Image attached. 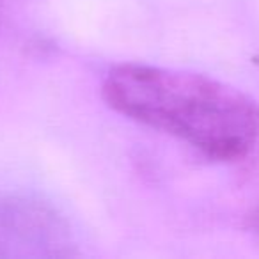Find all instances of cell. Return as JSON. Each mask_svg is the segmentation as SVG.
<instances>
[{"instance_id":"6da1fadb","label":"cell","mask_w":259,"mask_h":259,"mask_svg":"<svg viewBox=\"0 0 259 259\" xmlns=\"http://www.w3.org/2000/svg\"><path fill=\"white\" fill-rule=\"evenodd\" d=\"M103 98L124 117L219 162L243 158L259 141V105L236 87L199 73L119 64L105 78Z\"/></svg>"}]
</instances>
